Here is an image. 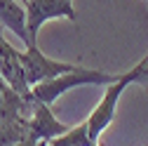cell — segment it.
<instances>
[{"mask_svg":"<svg viewBox=\"0 0 148 146\" xmlns=\"http://www.w3.org/2000/svg\"><path fill=\"white\" fill-rule=\"evenodd\" d=\"M26 14H28V33L31 40L38 45V33L40 28L52 19H68L75 21V10L73 0H24Z\"/></svg>","mask_w":148,"mask_h":146,"instance_id":"3","label":"cell"},{"mask_svg":"<svg viewBox=\"0 0 148 146\" xmlns=\"http://www.w3.org/2000/svg\"><path fill=\"white\" fill-rule=\"evenodd\" d=\"M120 76L122 73H108V71H101V68L75 66L71 73H64V76L54 78V80H47V83L31 87V97L40 104L52 106L64 92H68L73 87H80V85H113L115 80H120Z\"/></svg>","mask_w":148,"mask_h":146,"instance_id":"1","label":"cell"},{"mask_svg":"<svg viewBox=\"0 0 148 146\" xmlns=\"http://www.w3.org/2000/svg\"><path fill=\"white\" fill-rule=\"evenodd\" d=\"M143 61H146V64H148V52H146V57H143Z\"/></svg>","mask_w":148,"mask_h":146,"instance_id":"12","label":"cell"},{"mask_svg":"<svg viewBox=\"0 0 148 146\" xmlns=\"http://www.w3.org/2000/svg\"><path fill=\"white\" fill-rule=\"evenodd\" d=\"M21 3H24V0H21Z\"/></svg>","mask_w":148,"mask_h":146,"instance_id":"13","label":"cell"},{"mask_svg":"<svg viewBox=\"0 0 148 146\" xmlns=\"http://www.w3.org/2000/svg\"><path fill=\"white\" fill-rule=\"evenodd\" d=\"M132 85V71H125L120 80H115L113 85H106V92L101 97V101L97 104V108L87 116V130H89V137L94 144H99V139L103 137V132L110 127L115 118V108H118V101L122 97V92Z\"/></svg>","mask_w":148,"mask_h":146,"instance_id":"2","label":"cell"},{"mask_svg":"<svg viewBox=\"0 0 148 146\" xmlns=\"http://www.w3.org/2000/svg\"><path fill=\"white\" fill-rule=\"evenodd\" d=\"M26 139H31L28 137V120L0 125V146H16Z\"/></svg>","mask_w":148,"mask_h":146,"instance_id":"9","label":"cell"},{"mask_svg":"<svg viewBox=\"0 0 148 146\" xmlns=\"http://www.w3.org/2000/svg\"><path fill=\"white\" fill-rule=\"evenodd\" d=\"M129 71H132V83H136V85H141V87L148 90V64L141 59L136 66H132Z\"/></svg>","mask_w":148,"mask_h":146,"instance_id":"10","label":"cell"},{"mask_svg":"<svg viewBox=\"0 0 148 146\" xmlns=\"http://www.w3.org/2000/svg\"><path fill=\"white\" fill-rule=\"evenodd\" d=\"M0 76L5 78V83L14 92H19V94L31 92V85L26 80V71L21 64V52L7 43V38L3 35V28H0Z\"/></svg>","mask_w":148,"mask_h":146,"instance_id":"6","label":"cell"},{"mask_svg":"<svg viewBox=\"0 0 148 146\" xmlns=\"http://www.w3.org/2000/svg\"><path fill=\"white\" fill-rule=\"evenodd\" d=\"M0 28L14 33L26 47L35 45L28 33V14L21 0H0Z\"/></svg>","mask_w":148,"mask_h":146,"instance_id":"7","label":"cell"},{"mask_svg":"<svg viewBox=\"0 0 148 146\" xmlns=\"http://www.w3.org/2000/svg\"><path fill=\"white\" fill-rule=\"evenodd\" d=\"M21 64H24V71H26V80L31 87L40 85V83H47V80H54L64 76V73H71L75 68V64H66V61H57L42 54L38 50V45H31L21 52Z\"/></svg>","mask_w":148,"mask_h":146,"instance_id":"4","label":"cell"},{"mask_svg":"<svg viewBox=\"0 0 148 146\" xmlns=\"http://www.w3.org/2000/svg\"><path fill=\"white\" fill-rule=\"evenodd\" d=\"M73 125H66L61 123L57 116L52 113V106L47 104H40L33 99V111H31V118H28V137L35 139V141H54L64 137Z\"/></svg>","mask_w":148,"mask_h":146,"instance_id":"5","label":"cell"},{"mask_svg":"<svg viewBox=\"0 0 148 146\" xmlns=\"http://www.w3.org/2000/svg\"><path fill=\"white\" fill-rule=\"evenodd\" d=\"M16 146H49L47 141H35V139H26L21 144H16Z\"/></svg>","mask_w":148,"mask_h":146,"instance_id":"11","label":"cell"},{"mask_svg":"<svg viewBox=\"0 0 148 146\" xmlns=\"http://www.w3.org/2000/svg\"><path fill=\"white\" fill-rule=\"evenodd\" d=\"M49 144H52V146H99V144L92 141L89 130H87V123H85V120H82V123H78V125H73L64 137L54 139V141H49Z\"/></svg>","mask_w":148,"mask_h":146,"instance_id":"8","label":"cell"}]
</instances>
